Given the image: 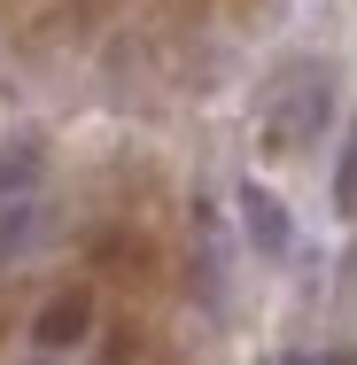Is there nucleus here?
<instances>
[{"instance_id": "f257e3e1", "label": "nucleus", "mask_w": 357, "mask_h": 365, "mask_svg": "<svg viewBox=\"0 0 357 365\" xmlns=\"http://www.w3.org/2000/svg\"><path fill=\"white\" fill-rule=\"evenodd\" d=\"M334 117V78L326 71H295V86H287V101H272V148H295V140H311L319 125Z\"/></svg>"}, {"instance_id": "f03ea898", "label": "nucleus", "mask_w": 357, "mask_h": 365, "mask_svg": "<svg viewBox=\"0 0 357 365\" xmlns=\"http://www.w3.org/2000/svg\"><path fill=\"white\" fill-rule=\"evenodd\" d=\"M93 334V295L86 288H63L39 303V319H31V342H39V358H63V350H78Z\"/></svg>"}, {"instance_id": "7ed1b4c3", "label": "nucleus", "mask_w": 357, "mask_h": 365, "mask_svg": "<svg viewBox=\"0 0 357 365\" xmlns=\"http://www.w3.org/2000/svg\"><path fill=\"white\" fill-rule=\"evenodd\" d=\"M241 233H249V249H257V257H287V241H295V233H287V210H280V195H272V187H249V195H241Z\"/></svg>"}, {"instance_id": "20e7f679", "label": "nucleus", "mask_w": 357, "mask_h": 365, "mask_svg": "<svg viewBox=\"0 0 357 365\" xmlns=\"http://www.w3.org/2000/svg\"><path fill=\"white\" fill-rule=\"evenodd\" d=\"M195 233H202V257H195V295H202V311L225 303V233H217V210L202 202L195 210Z\"/></svg>"}, {"instance_id": "39448f33", "label": "nucleus", "mask_w": 357, "mask_h": 365, "mask_svg": "<svg viewBox=\"0 0 357 365\" xmlns=\"http://www.w3.org/2000/svg\"><path fill=\"white\" fill-rule=\"evenodd\" d=\"M39 163H47V148H39V140H8V148H0V202H31Z\"/></svg>"}, {"instance_id": "423d86ee", "label": "nucleus", "mask_w": 357, "mask_h": 365, "mask_svg": "<svg viewBox=\"0 0 357 365\" xmlns=\"http://www.w3.org/2000/svg\"><path fill=\"white\" fill-rule=\"evenodd\" d=\"M334 210H357V117L342 133V163H334Z\"/></svg>"}, {"instance_id": "0eeeda50", "label": "nucleus", "mask_w": 357, "mask_h": 365, "mask_svg": "<svg viewBox=\"0 0 357 365\" xmlns=\"http://www.w3.org/2000/svg\"><path fill=\"white\" fill-rule=\"evenodd\" d=\"M31 210H39V202H0V264L24 249V233H31Z\"/></svg>"}, {"instance_id": "6e6552de", "label": "nucleus", "mask_w": 357, "mask_h": 365, "mask_svg": "<svg viewBox=\"0 0 357 365\" xmlns=\"http://www.w3.org/2000/svg\"><path fill=\"white\" fill-rule=\"evenodd\" d=\"M287 365H342V358H287Z\"/></svg>"}, {"instance_id": "1a4fd4ad", "label": "nucleus", "mask_w": 357, "mask_h": 365, "mask_svg": "<svg viewBox=\"0 0 357 365\" xmlns=\"http://www.w3.org/2000/svg\"><path fill=\"white\" fill-rule=\"evenodd\" d=\"M39 365H55V358H39Z\"/></svg>"}]
</instances>
